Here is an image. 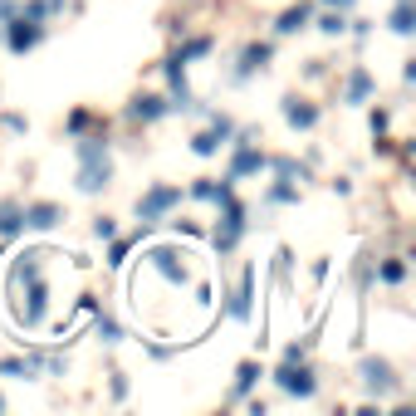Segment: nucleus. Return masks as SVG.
I'll list each match as a JSON object with an SVG mask.
<instances>
[{
	"label": "nucleus",
	"instance_id": "f257e3e1",
	"mask_svg": "<svg viewBox=\"0 0 416 416\" xmlns=\"http://www.w3.org/2000/svg\"><path fill=\"white\" fill-rule=\"evenodd\" d=\"M79 191L83 196H93V191H103L108 186V177H113V162H108V142L103 137H79Z\"/></svg>",
	"mask_w": 416,
	"mask_h": 416
},
{
	"label": "nucleus",
	"instance_id": "f03ea898",
	"mask_svg": "<svg viewBox=\"0 0 416 416\" xmlns=\"http://www.w3.org/2000/svg\"><path fill=\"white\" fill-rule=\"evenodd\" d=\"M240 235H245V206H240L235 196H226V201H221V226L211 230V245H216L221 255H230V250L240 245Z\"/></svg>",
	"mask_w": 416,
	"mask_h": 416
},
{
	"label": "nucleus",
	"instance_id": "7ed1b4c3",
	"mask_svg": "<svg viewBox=\"0 0 416 416\" xmlns=\"http://www.w3.org/2000/svg\"><path fill=\"white\" fill-rule=\"evenodd\" d=\"M181 201V186H152L147 196H137V221L142 226H152V221H162L172 206Z\"/></svg>",
	"mask_w": 416,
	"mask_h": 416
},
{
	"label": "nucleus",
	"instance_id": "20e7f679",
	"mask_svg": "<svg viewBox=\"0 0 416 416\" xmlns=\"http://www.w3.org/2000/svg\"><path fill=\"white\" fill-rule=\"evenodd\" d=\"M39 39H44V20H30V15H10V20H6L10 55H25V49H34Z\"/></svg>",
	"mask_w": 416,
	"mask_h": 416
},
{
	"label": "nucleus",
	"instance_id": "39448f33",
	"mask_svg": "<svg viewBox=\"0 0 416 416\" xmlns=\"http://www.w3.org/2000/svg\"><path fill=\"white\" fill-rule=\"evenodd\" d=\"M226 137H235V123H230L226 113H216V118H211V128L191 137V152H196V157H216V152L226 147Z\"/></svg>",
	"mask_w": 416,
	"mask_h": 416
},
{
	"label": "nucleus",
	"instance_id": "423d86ee",
	"mask_svg": "<svg viewBox=\"0 0 416 416\" xmlns=\"http://www.w3.org/2000/svg\"><path fill=\"white\" fill-rule=\"evenodd\" d=\"M275 382H279V392H289V397H314V392H319L314 373H308L304 362H284V368L275 373Z\"/></svg>",
	"mask_w": 416,
	"mask_h": 416
},
{
	"label": "nucleus",
	"instance_id": "0eeeda50",
	"mask_svg": "<svg viewBox=\"0 0 416 416\" xmlns=\"http://www.w3.org/2000/svg\"><path fill=\"white\" fill-rule=\"evenodd\" d=\"M147 259H152V270H157L162 279H172V284H186V279H191V270H186V255H177V250H167V245L147 250Z\"/></svg>",
	"mask_w": 416,
	"mask_h": 416
},
{
	"label": "nucleus",
	"instance_id": "6e6552de",
	"mask_svg": "<svg viewBox=\"0 0 416 416\" xmlns=\"http://www.w3.org/2000/svg\"><path fill=\"white\" fill-rule=\"evenodd\" d=\"M362 387H368L373 397H387V392H397L392 362H382V357H362Z\"/></svg>",
	"mask_w": 416,
	"mask_h": 416
},
{
	"label": "nucleus",
	"instance_id": "1a4fd4ad",
	"mask_svg": "<svg viewBox=\"0 0 416 416\" xmlns=\"http://www.w3.org/2000/svg\"><path fill=\"white\" fill-rule=\"evenodd\" d=\"M25 284H30V304L20 308V324H25V328H39V324H44V308H49V284H44L39 275H30Z\"/></svg>",
	"mask_w": 416,
	"mask_h": 416
},
{
	"label": "nucleus",
	"instance_id": "9d476101",
	"mask_svg": "<svg viewBox=\"0 0 416 416\" xmlns=\"http://www.w3.org/2000/svg\"><path fill=\"white\" fill-rule=\"evenodd\" d=\"M20 221H25V230H55L64 221V211L55 201H34V206H20Z\"/></svg>",
	"mask_w": 416,
	"mask_h": 416
},
{
	"label": "nucleus",
	"instance_id": "9b49d317",
	"mask_svg": "<svg viewBox=\"0 0 416 416\" xmlns=\"http://www.w3.org/2000/svg\"><path fill=\"white\" fill-rule=\"evenodd\" d=\"M265 162H270V157H265L259 147L240 142V147H235V157H230V172H226V177H230V181H240V177H250V172H265Z\"/></svg>",
	"mask_w": 416,
	"mask_h": 416
},
{
	"label": "nucleus",
	"instance_id": "f8f14e48",
	"mask_svg": "<svg viewBox=\"0 0 416 416\" xmlns=\"http://www.w3.org/2000/svg\"><path fill=\"white\" fill-rule=\"evenodd\" d=\"M250 299H255V270H245L240 284H235V294H230V319L235 324H250V308H255Z\"/></svg>",
	"mask_w": 416,
	"mask_h": 416
},
{
	"label": "nucleus",
	"instance_id": "ddd939ff",
	"mask_svg": "<svg viewBox=\"0 0 416 416\" xmlns=\"http://www.w3.org/2000/svg\"><path fill=\"white\" fill-rule=\"evenodd\" d=\"M132 118H142V123H157L162 113H172V98H162V93H142V98H132V108H128Z\"/></svg>",
	"mask_w": 416,
	"mask_h": 416
},
{
	"label": "nucleus",
	"instance_id": "4468645a",
	"mask_svg": "<svg viewBox=\"0 0 416 416\" xmlns=\"http://www.w3.org/2000/svg\"><path fill=\"white\" fill-rule=\"evenodd\" d=\"M284 123H289V128H314V123H319V108L289 93V98H284Z\"/></svg>",
	"mask_w": 416,
	"mask_h": 416
},
{
	"label": "nucleus",
	"instance_id": "2eb2a0df",
	"mask_svg": "<svg viewBox=\"0 0 416 416\" xmlns=\"http://www.w3.org/2000/svg\"><path fill=\"white\" fill-rule=\"evenodd\" d=\"M270 55H275V49H270V44H250V49H245V55H240V69H235V79L245 83V79H250L255 69H265V64H270Z\"/></svg>",
	"mask_w": 416,
	"mask_h": 416
},
{
	"label": "nucleus",
	"instance_id": "dca6fc26",
	"mask_svg": "<svg viewBox=\"0 0 416 416\" xmlns=\"http://www.w3.org/2000/svg\"><path fill=\"white\" fill-rule=\"evenodd\" d=\"M44 357H0V377H39Z\"/></svg>",
	"mask_w": 416,
	"mask_h": 416
},
{
	"label": "nucleus",
	"instance_id": "f3484780",
	"mask_svg": "<svg viewBox=\"0 0 416 416\" xmlns=\"http://www.w3.org/2000/svg\"><path fill=\"white\" fill-rule=\"evenodd\" d=\"M191 196H201V201H226V196H235V181H230V177H226V181L201 177V181L191 186Z\"/></svg>",
	"mask_w": 416,
	"mask_h": 416
},
{
	"label": "nucleus",
	"instance_id": "a211bd4d",
	"mask_svg": "<svg viewBox=\"0 0 416 416\" xmlns=\"http://www.w3.org/2000/svg\"><path fill=\"white\" fill-rule=\"evenodd\" d=\"M308 20H314V6H304V0H299V6H289V10L279 15V25H275V30H279V34H299Z\"/></svg>",
	"mask_w": 416,
	"mask_h": 416
},
{
	"label": "nucleus",
	"instance_id": "6ab92c4d",
	"mask_svg": "<svg viewBox=\"0 0 416 416\" xmlns=\"http://www.w3.org/2000/svg\"><path fill=\"white\" fill-rule=\"evenodd\" d=\"M387 25H392V34H411V30H416V0H397Z\"/></svg>",
	"mask_w": 416,
	"mask_h": 416
},
{
	"label": "nucleus",
	"instance_id": "aec40b11",
	"mask_svg": "<svg viewBox=\"0 0 416 416\" xmlns=\"http://www.w3.org/2000/svg\"><path fill=\"white\" fill-rule=\"evenodd\" d=\"M373 88H377V83H373V74H368V69H353V79H348V103H362Z\"/></svg>",
	"mask_w": 416,
	"mask_h": 416
},
{
	"label": "nucleus",
	"instance_id": "412c9836",
	"mask_svg": "<svg viewBox=\"0 0 416 416\" xmlns=\"http://www.w3.org/2000/svg\"><path fill=\"white\" fill-rule=\"evenodd\" d=\"M15 230H25L20 206H15V201H0V235H15Z\"/></svg>",
	"mask_w": 416,
	"mask_h": 416
},
{
	"label": "nucleus",
	"instance_id": "4be33fe9",
	"mask_svg": "<svg viewBox=\"0 0 416 416\" xmlns=\"http://www.w3.org/2000/svg\"><path fill=\"white\" fill-rule=\"evenodd\" d=\"M255 382H259V362H240L235 368V397H245Z\"/></svg>",
	"mask_w": 416,
	"mask_h": 416
},
{
	"label": "nucleus",
	"instance_id": "5701e85b",
	"mask_svg": "<svg viewBox=\"0 0 416 416\" xmlns=\"http://www.w3.org/2000/svg\"><path fill=\"white\" fill-rule=\"evenodd\" d=\"M319 30H324V34H343V30H348V15H343V10H324V15H319Z\"/></svg>",
	"mask_w": 416,
	"mask_h": 416
},
{
	"label": "nucleus",
	"instance_id": "b1692460",
	"mask_svg": "<svg viewBox=\"0 0 416 416\" xmlns=\"http://www.w3.org/2000/svg\"><path fill=\"white\" fill-rule=\"evenodd\" d=\"M270 201H275V206H289V201H299V186H289V177H284V181L270 186Z\"/></svg>",
	"mask_w": 416,
	"mask_h": 416
},
{
	"label": "nucleus",
	"instance_id": "393cba45",
	"mask_svg": "<svg viewBox=\"0 0 416 416\" xmlns=\"http://www.w3.org/2000/svg\"><path fill=\"white\" fill-rule=\"evenodd\" d=\"M201 55H211V39H206V34H201V39H186L177 59H201Z\"/></svg>",
	"mask_w": 416,
	"mask_h": 416
},
{
	"label": "nucleus",
	"instance_id": "a878e982",
	"mask_svg": "<svg viewBox=\"0 0 416 416\" xmlns=\"http://www.w3.org/2000/svg\"><path fill=\"white\" fill-rule=\"evenodd\" d=\"M98 338H103V343H123V324H113V319L98 314Z\"/></svg>",
	"mask_w": 416,
	"mask_h": 416
},
{
	"label": "nucleus",
	"instance_id": "bb28decb",
	"mask_svg": "<svg viewBox=\"0 0 416 416\" xmlns=\"http://www.w3.org/2000/svg\"><path fill=\"white\" fill-rule=\"evenodd\" d=\"M377 275H382V284H402V279H406V265H402V259H387Z\"/></svg>",
	"mask_w": 416,
	"mask_h": 416
},
{
	"label": "nucleus",
	"instance_id": "cd10ccee",
	"mask_svg": "<svg viewBox=\"0 0 416 416\" xmlns=\"http://www.w3.org/2000/svg\"><path fill=\"white\" fill-rule=\"evenodd\" d=\"M265 167H275L279 177H304V167H299V162H289V157H275V162H265Z\"/></svg>",
	"mask_w": 416,
	"mask_h": 416
},
{
	"label": "nucleus",
	"instance_id": "c85d7f7f",
	"mask_svg": "<svg viewBox=\"0 0 416 416\" xmlns=\"http://www.w3.org/2000/svg\"><path fill=\"white\" fill-rule=\"evenodd\" d=\"M128 250H132V240H118V245H113V255H108V270H118V265H123V259H128Z\"/></svg>",
	"mask_w": 416,
	"mask_h": 416
},
{
	"label": "nucleus",
	"instance_id": "c756f323",
	"mask_svg": "<svg viewBox=\"0 0 416 416\" xmlns=\"http://www.w3.org/2000/svg\"><path fill=\"white\" fill-rule=\"evenodd\" d=\"M93 235H98V240H113V235H118V226L103 216V221H93Z\"/></svg>",
	"mask_w": 416,
	"mask_h": 416
},
{
	"label": "nucleus",
	"instance_id": "7c9ffc66",
	"mask_svg": "<svg viewBox=\"0 0 416 416\" xmlns=\"http://www.w3.org/2000/svg\"><path fill=\"white\" fill-rule=\"evenodd\" d=\"M6 128H10V132H25V128H30V123H25V118H20V113H6Z\"/></svg>",
	"mask_w": 416,
	"mask_h": 416
},
{
	"label": "nucleus",
	"instance_id": "2f4dec72",
	"mask_svg": "<svg viewBox=\"0 0 416 416\" xmlns=\"http://www.w3.org/2000/svg\"><path fill=\"white\" fill-rule=\"evenodd\" d=\"M10 15H15V0H0V25H6Z\"/></svg>",
	"mask_w": 416,
	"mask_h": 416
},
{
	"label": "nucleus",
	"instance_id": "473e14b6",
	"mask_svg": "<svg viewBox=\"0 0 416 416\" xmlns=\"http://www.w3.org/2000/svg\"><path fill=\"white\" fill-rule=\"evenodd\" d=\"M328 10H353V0H324Z\"/></svg>",
	"mask_w": 416,
	"mask_h": 416
},
{
	"label": "nucleus",
	"instance_id": "72a5a7b5",
	"mask_svg": "<svg viewBox=\"0 0 416 416\" xmlns=\"http://www.w3.org/2000/svg\"><path fill=\"white\" fill-rule=\"evenodd\" d=\"M0 411H6V397H0Z\"/></svg>",
	"mask_w": 416,
	"mask_h": 416
}]
</instances>
